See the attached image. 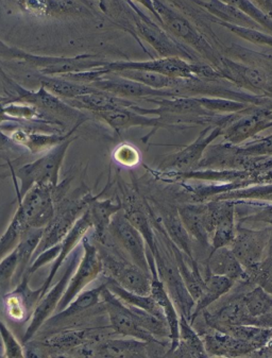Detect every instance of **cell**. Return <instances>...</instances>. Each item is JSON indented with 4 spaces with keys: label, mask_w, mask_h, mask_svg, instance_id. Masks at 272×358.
<instances>
[{
    "label": "cell",
    "mask_w": 272,
    "mask_h": 358,
    "mask_svg": "<svg viewBox=\"0 0 272 358\" xmlns=\"http://www.w3.org/2000/svg\"><path fill=\"white\" fill-rule=\"evenodd\" d=\"M269 59H271V60H272V57H269Z\"/></svg>",
    "instance_id": "52"
},
{
    "label": "cell",
    "mask_w": 272,
    "mask_h": 358,
    "mask_svg": "<svg viewBox=\"0 0 272 358\" xmlns=\"http://www.w3.org/2000/svg\"><path fill=\"white\" fill-rule=\"evenodd\" d=\"M252 212H248L245 216L239 217L241 222L247 224H266L272 226V203L251 206Z\"/></svg>",
    "instance_id": "48"
},
{
    "label": "cell",
    "mask_w": 272,
    "mask_h": 358,
    "mask_svg": "<svg viewBox=\"0 0 272 358\" xmlns=\"http://www.w3.org/2000/svg\"><path fill=\"white\" fill-rule=\"evenodd\" d=\"M92 228H93V222H92L91 216H90L89 210L87 208V210L83 213V216L80 217L77 222H76V224H73L69 234L59 243L60 245V252H59L57 259L51 264L50 271H49L46 280L43 282L42 286L40 287L41 298L44 296L45 292L50 287L51 283H52L53 280L56 278L61 266L66 262L67 257L75 250L77 245L81 243L83 237L90 232V230H92Z\"/></svg>",
    "instance_id": "25"
},
{
    "label": "cell",
    "mask_w": 272,
    "mask_h": 358,
    "mask_svg": "<svg viewBox=\"0 0 272 358\" xmlns=\"http://www.w3.org/2000/svg\"><path fill=\"white\" fill-rule=\"evenodd\" d=\"M96 116L102 122L111 127L116 132H122L133 127H147V128H178L166 118L150 117L143 115L131 108H120L110 111L96 112Z\"/></svg>",
    "instance_id": "24"
},
{
    "label": "cell",
    "mask_w": 272,
    "mask_h": 358,
    "mask_svg": "<svg viewBox=\"0 0 272 358\" xmlns=\"http://www.w3.org/2000/svg\"><path fill=\"white\" fill-rule=\"evenodd\" d=\"M106 283H102L98 287L93 289L83 290L80 292L69 306L52 315L40 329L50 331V329H60V327H71L73 323L77 322L85 313L89 312L92 308L101 303V292Z\"/></svg>",
    "instance_id": "23"
},
{
    "label": "cell",
    "mask_w": 272,
    "mask_h": 358,
    "mask_svg": "<svg viewBox=\"0 0 272 358\" xmlns=\"http://www.w3.org/2000/svg\"><path fill=\"white\" fill-rule=\"evenodd\" d=\"M17 208L28 228H46L56 213L55 187L36 184L17 199Z\"/></svg>",
    "instance_id": "10"
},
{
    "label": "cell",
    "mask_w": 272,
    "mask_h": 358,
    "mask_svg": "<svg viewBox=\"0 0 272 358\" xmlns=\"http://www.w3.org/2000/svg\"><path fill=\"white\" fill-rule=\"evenodd\" d=\"M214 69L217 79L228 80L241 89L257 94L272 92V80L268 73L269 71L261 67L249 66L224 57L220 64Z\"/></svg>",
    "instance_id": "12"
},
{
    "label": "cell",
    "mask_w": 272,
    "mask_h": 358,
    "mask_svg": "<svg viewBox=\"0 0 272 358\" xmlns=\"http://www.w3.org/2000/svg\"><path fill=\"white\" fill-rule=\"evenodd\" d=\"M83 122H78L67 134H57L56 132L52 134H45V133L38 132V131L30 130V129L18 128L17 126L13 128V130L9 133L11 140L20 147H24L27 150H29L32 155H38V153L47 152L52 149L53 147L58 146L61 143L64 142L69 137L73 134L78 127Z\"/></svg>",
    "instance_id": "27"
},
{
    "label": "cell",
    "mask_w": 272,
    "mask_h": 358,
    "mask_svg": "<svg viewBox=\"0 0 272 358\" xmlns=\"http://www.w3.org/2000/svg\"><path fill=\"white\" fill-rule=\"evenodd\" d=\"M76 137L71 135L64 142L53 147L47 151L43 157L32 163L24 164V166L18 169H14L10 164L9 171L11 176L20 181V188L17 189V199H20L30 188L36 184L50 185L56 187L59 184L60 169L65 159L67 150Z\"/></svg>",
    "instance_id": "2"
},
{
    "label": "cell",
    "mask_w": 272,
    "mask_h": 358,
    "mask_svg": "<svg viewBox=\"0 0 272 358\" xmlns=\"http://www.w3.org/2000/svg\"><path fill=\"white\" fill-rule=\"evenodd\" d=\"M208 208L210 247H230L236 234V206L234 202L222 201L210 203Z\"/></svg>",
    "instance_id": "18"
},
{
    "label": "cell",
    "mask_w": 272,
    "mask_h": 358,
    "mask_svg": "<svg viewBox=\"0 0 272 358\" xmlns=\"http://www.w3.org/2000/svg\"><path fill=\"white\" fill-rule=\"evenodd\" d=\"M157 14V22L176 40L192 49L196 55L217 67L224 57L208 42L201 31L187 17L167 5L163 0H151Z\"/></svg>",
    "instance_id": "1"
},
{
    "label": "cell",
    "mask_w": 272,
    "mask_h": 358,
    "mask_svg": "<svg viewBox=\"0 0 272 358\" xmlns=\"http://www.w3.org/2000/svg\"><path fill=\"white\" fill-rule=\"evenodd\" d=\"M18 259L15 249L0 261V296L3 298L14 286Z\"/></svg>",
    "instance_id": "44"
},
{
    "label": "cell",
    "mask_w": 272,
    "mask_h": 358,
    "mask_svg": "<svg viewBox=\"0 0 272 358\" xmlns=\"http://www.w3.org/2000/svg\"><path fill=\"white\" fill-rule=\"evenodd\" d=\"M20 148L22 147L16 145L9 134L3 130V127L0 126V151H18Z\"/></svg>",
    "instance_id": "50"
},
{
    "label": "cell",
    "mask_w": 272,
    "mask_h": 358,
    "mask_svg": "<svg viewBox=\"0 0 272 358\" xmlns=\"http://www.w3.org/2000/svg\"><path fill=\"white\" fill-rule=\"evenodd\" d=\"M18 5L36 16H47L60 13L69 9V5L62 0H16Z\"/></svg>",
    "instance_id": "43"
},
{
    "label": "cell",
    "mask_w": 272,
    "mask_h": 358,
    "mask_svg": "<svg viewBox=\"0 0 272 358\" xmlns=\"http://www.w3.org/2000/svg\"><path fill=\"white\" fill-rule=\"evenodd\" d=\"M102 263L104 279L111 280L124 289L134 294L149 296L151 292V275L134 265L132 262L122 259L117 253L108 250L106 245H97Z\"/></svg>",
    "instance_id": "3"
},
{
    "label": "cell",
    "mask_w": 272,
    "mask_h": 358,
    "mask_svg": "<svg viewBox=\"0 0 272 358\" xmlns=\"http://www.w3.org/2000/svg\"><path fill=\"white\" fill-rule=\"evenodd\" d=\"M28 227L24 224L22 213L16 208L15 214L10 222L9 227L0 237V261L7 257L10 252L15 249L24 232Z\"/></svg>",
    "instance_id": "42"
},
{
    "label": "cell",
    "mask_w": 272,
    "mask_h": 358,
    "mask_svg": "<svg viewBox=\"0 0 272 358\" xmlns=\"http://www.w3.org/2000/svg\"><path fill=\"white\" fill-rule=\"evenodd\" d=\"M178 213L190 237L203 248L210 245L206 206H184Z\"/></svg>",
    "instance_id": "33"
},
{
    "label": "cell",
    "mask_w": 272,
    "mask_h": 358,
    "mask_svg": "<svg viewBox=\"0 0 272 358\" xmlns=\"http://www.w3.org/2000/svg\"><path fill=\"white\" fill-rule=\"evenodd\" d=\"M81 255H83V253H81L80 249H78V250L75 249L73 251V255H71V259L67 264L66 269H65L60 281L57 282L55 285L50 286L49 289L45 292L44 296L38 301V306H36L31 317V322H30L29 327H27L26 333H24V338H22L24 345L32 341V338L38 334L43 324L56 313L59 303H60L61 299H62L63 294L66 290L69 280H71V275H73V271H75L76 267L79 263Z\"/></svg>",
    "instance_id": "9"
},
{
    "label": "cell",
    "mask_w": 272,
    "mask_h": 358,
    "mask_svg": "<svg viewBox=\"0 0 272 358\" xmlns=\"http://www.w3.org/2000/svg\"><path fill=\"white\" fill-rule=\"evenodd\" d=\"M90 85L99 91L106 92V93L111 94L116 97L124 98V99L177 97L169 90H155L142 85L140 82L127 79V78L115 75V73H106L96 81L92 82Z\"/></svg>",
    "instance_id": "17"
},
{
    "label": "cell",
    "mask_w": 272,
    "mask_h": 358,
    "mask_svg": "<svg viewBox=\"0 0 272 358\" xmlns=\"http://www.w3.org/2000/svg\"><path fill=\"white\" fill-rule=\"evenodd\" d=\"M188 1L206 10L210 15L216 20L228 22V24H236V26L264 30L257 22L241 11L238 8L224 3L222 0H188Z\"/></svg>",
    "instance_id": "31"
},
{
    "label": "cell",
    "mask_w": 272,
    "mask_h": 358,
    "mask_svg": "<svg viewBox=\"0 0 272 358\" xmlns=\"http://www.w3.org/2000/svg\"><path fill=\"white\" fill-rule=\"evenodd\" d=\"M241 301L245 323L259 327H272V296L261 286L255 285L252 289L243 294Z\"/></svg>",
    "instance_id": "26"
},
{
    "label": "cell",
    "mask_w": 272,
    "mask_h": 358,
    "mask_svg": "<svg viewBox=\"0 0 272 358\" xmlns=\"http://www.w3.org/2000/svg\"><path fill=\"white\" fill-rule=\"evenodd\" d=\"M91 196V194H85L78 199L69 200L64 198L57 202L55 216L43 230L42 238L34 253L32 261L43 251L58 245L65 238L78 219L87 210Z\"/></svg>",
    "instance_id": "6"
},
{
    "label": "cell",
    "mask_w": 272,
    "mask_h": 358,
    "mask_svg": "<svg viewBox=\"0 0 272 358\" xmlns=\"http://www.w3.org/2000/svg\"><path fill=\"white\" fill-rule=\"evenodd\" d=\"M165 347L164 343H147L140 339H101L97 343H87V356L94 357H147L150 350Z\"/></svg>",
    "instance_id": "20"
},
{
    "label": "cell",
    "mask_w": 272,
    "mask_h": 358,
    "mask_svg": "<svg viewBox=\"0 0 272 358\" xmlns=\"http://www.w3.org/2000/svg\"><path fill=\"white\" fill-rule=\"evenodd\" d=\"M152 257L157 265L159 280L164 284L178 312L190 320L195 306V300L188 292L177 265L169 257H165L164 251L159 249V245Z\"/></svg>",
    "instance_id": "13"
},
{
    "label": "cell",
    "mask_w": 272,
    "mask_h": 358,
    "mask_svg": "<svg viewBox=\"0 0 272 358\" xmlns=\"http://www.w3.org/2000/svg\"><path fill=\"white\" fill-rule=\"evenodd\" d=\"M235 282L229 278L208 274V277L204 278L203 289H202L199 298L196 300L189 322L193 324L200 313L203 312L222 296L229 294Z\"/></svg>",
    "instance_id": "34"
},
{
    "label": "cell",
    "mask_w": 272,
    "mask_h": 358,
    "mask_svg": "<svg viewBox=\"0 0 272 358\" xmlns=\"http://www.w3.org/2000/svg\"><path fill=\"white\" fill-rule=\"evenodd\" d=\"M0 73L6 79L8 85L16 92L18 95V100L20 101L27 102V103L31 104L36 106L43 113L53 114V115H60L62 117H67L69 120H83V113H80L77 108H73L69 104L65 103L62 101L61 98L57 97L52 93L45 89L44 87H41L38 92L27 91L24 87H20L17 83L12 81L11 79L7 77L3 71L0 69Z\"/></svg>",
    "instance_id": "21"
},
{
    "label": "cell",
    "mask_w": 272,
    "mask_h": 358,
    "mask_svg": "<svg viewBox=\"0 0 272 358\" xmlns=\"http://www.w3.org/2000/svg\"><path fill=\"white\" fill-rule=\"evenodd\" d=\"M1 56L26 61L27 64L36 67L45 76H61L64 73H81L104 66L106 63L98 60L94 55H81L75 58H56V57L34 56L18 49L3 47L0 49Z\"/></svg>",
    "instance_id": "7"
},
{
    "label": "cell",
    "mask_w": 272,
    "mask_h": 358,
    "mask_svg": "<svg viewBox=\"0 0 272 358\" xmlns=\"http://www.w3.org/2000/svg\"><path fill=\"white\" fill-rule=\"evenodd\" d=\"M129 6L134 12L135 31L141 38L148 43L162 58L178 57L189 62L199 63V58L193 50L176 40L163 27L149 18L140 8L128 0Z\"/></svg>",
    "instance_id": "4"
},
{
    "label": "cell",
    "mask_w": 272,
    "mask_h": 358,
    "mask_svg": "<svg viewBox=\"0 0 272 358\" xmlns=\"http://www.w3.org/2000/svg\"><path fill=\"white\" fill-rule=\"evenodd\" d=\"M114 159L120 165L133 167L138 165L141 161L140 152L132 145L122 144L114 150Z\"/></svg>",
    "instance_id": "49"
},
{
    "label": "cell",
    "mask_w": 272,
    "mask_h": 358,
    "mask_svg": "<svg viewBox=\"0 0 272 358\" xmlns=\"http://www.w3.org/2000/svg\"><path fill=\"white\" fill-rule=\"evenodd\" d=\"M106 287L111 290L118 299L122 301L127 306H134V308H141V310H147L159 318L165 319L164 314L162 312V308L159 304L155 302V299L149 296H142V294H134V292H128L120 287L117 284L114 283L111 280L106 279L104 281ZM166 321V320H165Z\"/></svg>",
    "instance_id": "40"
},
{
    "label": "cell",
    "mask_w": 272,
    "mask_h": 358,
    "mask_svg": "<svg viewBox=\"0 0 272 358\" xmlns=\"http://www.w3.org/2000/svg\"><path fill=\"white\" fill-rule=\"evenodd\" d=\"M262 12L272 20V0H251Z\"/></svg>",
    "instance_id": "51"
},
{
    "label": "cell",
    "mask_w": 272,
    "mask_h": 358,
    "mask_svg": "<svg viewBox=\"0 0 272 358\" xmlns=\"http://www.w3.org/2000/svg\"><path fill=\"white\" fill-rule=\"evenodd\" d=\"M249 282L261 286L272 296V255L263 261L248 273Z\"/></svg>",
    "instance_id": "46"
},
{
    "label": "cell",
    "mask_w": 272,
    "mask_h": 358,
    "mask_svg": "<svg viewBox=\"0 0 272 358\" xmlns=\"http://www.w3.org/2000/svg\"><path fill=\"white\" fill-rule=\"evenodd\" d=\"M120 212L122 210L112 218L108 228V238L102 245L117 248L124 252L127 259L151 275L146 243L138 229L129 222L124 213Z\"/></svg>",
    "instance_id": "5"
},
{
    "label": "cell",
    "mask_w": 272,
    "mask_h": 358,
    "mask_svg": "<svg viewBox=\"0 0 272 358\" xmlns=\"http://www.w3.org/2000/svg\"><path fill=\"white\" fill-rule=\"evenodd\" d=\"M269 237L268 230H252L241 227L237 228L230 249L241 262L247 274L263 261Z\"/></svg>",
    "instance_id": "15"
},
{
    "label": "cell",
    "mask_w": 272,
    "mask_h": 358,
    "mask_svg": "<svg viewBox=\"0 0 272 358\" xmlns=\"http://www.w3.org/2000/svg\"><path fill=\"white\" fill-rule=\"evenodd\" d=\"M150 294L162 308L169 325V352L167 355H171L179 345V312L159 277L151 278Z\"/></svg>",
    "instance_id": "30"
},
{
    "label": "cell",
    "mask_w": 272,
    "mask_h": 358,
    "mask_svg": "<svg viewBox=\"0 0 272 358\" xmlns=\"http://www.w3.org/2000/svg\"><path fill=\"white\" fill-rule=\"evenodd\" d=\"M272 127V112L267 110L253 111L252 106L236 114L224 128V140L232 145H239L257 133Z\"/></svg>",
    "instance_id": "19"
},
{
    "label": "cell",
    "mask_w": 272,
    "mask_h": 358,
    "mask_svg": "<svg viewBox=\"0 0 272 358\" xmlns=\"http://www.w3.org/2000/svg\"><path fill=\"white\" fill-rule=\"evenodd\" d=\"M208 274L229 278L236 282H249L248 274L230 247L213 249L208 259Z\"/></svg>",
    "instance_id": "29"
},
{
    "label": "cell",
    "mask_w": 272,
    "mask_h": 358,
    "mask_svg": "<svg viewBox=\"0 0 272 358\" xmlns=\"http://www.w3.org/2000/svg\"><path fill=\"white\" fill-rule=\"evenodd\" d=\"M224 127L226 126L224 124H208V127L200 133L195 142L166 157V159L162 162V169L176 171H188L193 169L199 165L200 159L208 145L216 140L217 137L222 135Z\"/></svg>",
    "instance_id": "16"
},
{
    "label": "cell",
    "mask_w": 272,
    "mask_h": 358,
    "mask_svg": "<svg viewBox=\"0 0 272 358\" xmlns=\"http://www.w3.org/2000/svg\"><path fill=\"white\" fill-rule=\"evenodd\" d=\"M202 341L208 356L235 357L251 355L253 352H257V350L249 343L220 331H215L212 334L206 335Z\"/></svg>",
    "instance_id": "32"
},
{
    "label": "cell",
    "mask_w": 272,
    "mask_h": 358,
    "mask_svg": "<svg viewBox=\"0 0 272 358\" xmlns=\"http://www.w3.org/2000/svg\"><path fill=\"white\" fill-rule=\"evenodd\" d=\"M0 336L3 339V357L18 358L26 356L22 343L3 320H0Z\"/></svg>",
    "instance_id": "47"
},
{
    "label": "cell",
    "mask_w": 272,
    "mask_h": 358,
    "mask_svg": "<svg viewBox=\"0 0 272 358\" xmlns=\"http://www.w3.org/2000/svg\"><path fill=\"white\" fill-rule=\"evenodd\" d=\"M167 238L177 245L189 259H195L193 252V239L188 234L178 212H166L162 216Z\"/></svg>",
    "instance_id": "35"
},
{
    "label": "cell",
    "mask_w": 272,
    "mask_h": 358,
    "mask_svg": "<svg viewBox=\"0 0 272 358\" xmlns=\"http://www.w3.org/2000/svg\"><path fill=\"white\" fill-rule=\"evenodd\" d=\"M122 210L120 199H99V196H91L89 201L90 216L93 222V237L96 243H106L108 238V228L111 224L112 218L116 213Z\"/></svg>",
    "instance_id": "28"
},
{
    "label": "cell",
    "mask_w": 272,
    "mask_h": 358,
    "mask_svg": "<svg viewBox=\"0 0 272 358\" xmlns=\"http://www.w3.org/2000/svg\"><path fill=\"white\" fill-rule=\"evenodd\" d=\"M41 83L45 89L48 90L57 97L64 99H73L79 96L87 95L96 91L92 85H80L78 82L71 81L64 78L52 77V76H43L40 78Z\"/></svg>",
    "instance_id": "39"
},
{
    "label": "cell",
    "mask_w": 272,
    "mask_h": 358,
    "mask_svg": "<svg viewBox=\"0 0 272 358\" xmlns=\"http://www.w3.org/2000/svg\"><path fill=\"white\" fill-rule=\"evenodd\" d=\"M222 1L238 8L241 11H243L249 17L252 18L255 22H257L265 31L272 34L271 18L262 12L251 0H222Z\"/></svg>",
    "instance_id": "45"
},
{
    "label": "cell",
    "mask_w": 272,
    "mask_h": 358,
    "mask_svg": "<svg viewBox=\"0 0 272 358\" xmlns=\"http://www.w3.org/2000/svg\"><path fill=\"white\" fill-rule=\"evenodd\" d=\"M101 303L108 316L110 329L114 334L140 339L147 343H163L138 324L131 308L108 289L106 285L102 289Z\"/></svg>",
    "instance_id": "8"
},
{
    "label": "cell",
    "mask_w": 272,
    "mask_h": 358,
    "mask_svg": "<svg viewBox=\"0 0 272 358\" xmlns=\"http://www.w3.org/2000/svg\"><path fill=\"white\" fill-rule=\"evenodd\" d=\"M206 18H208V22H214V24L224 27L227 30L234 34L235 36H239V38L251 43V44L272 48V34H269V32L264 31V30L252 29V28H247V27L228 24V22L216 20V18L210 15L208 12H206Z\"/></svg>",
    "instance_id": "41"
},
{
    "label": "cell",
    "mask_w": 272,
    "mask_h": 358,
    "mask_svg": "<svg viewBox=\"0 0 272 358\" xmlns=\"http://www.w3.org/2000/svg\"><path fill=\"white\" fill-rule=\"evenodd\" d=\"M81 243L83 255L80 257L79 263L69 280V285L59 303L56 313L64 310L80 292H83L87 285L95 281L102 273L101 259L97 245L92 243L87 236L83 237Z\"/></svg>",
    "instance_id": "11"
},
{
    "label": "cell",
    "mask_w": 272,
    "mask_h": 358,
    "mask_svg": "<svg viewBox=\"0 0 272 358\" xmlns=\"http://www.w3.org/2000/svg\"><path fill=\"white\" fill-rule=\"evenodd\" d=\"M220 332L227 333L235 338L249 343L257 350V352L263 349L272 337V327L255 324L229 325L220 329Z\"/></svg>",
    "instance_id": "38"
},
{
    "label": "cell",
    "mask_w": 272,
    "mask_h": 358,
    "mask_svg": "<svg viewBox=\"0 0 272 358\" xmlns=\"http://www.w3.org/2000/svg\"><path fill=\"white\" fill-rule=\"evenodd\" d=\"M171 355L208 356L201 337L189 320L181 314H179V345Z\"/></svg>",
    "instance_id": "36"
},
{
    "label": "cell",
    "mask_w": 272,
    "mask_h": 358,
    "mask_svg": "<svg viewBox=\"0 0 272 358\" xmlns=\"http://www.w3.org/2000/svg\"><path fill=\"white\" fill-rule=\"evenodd\" d=\"M103 338L101 329H77V327H64L45 331L44 338L34 345L45 348V351L57 352V355L66 356L76 348L97 343Z\"/></svg>",
    "instance_id": "14"
},
{
    "label": "cell",
    "mask_w": 272,
    "mask_h": 358,
    "mask_svg": "<svg viewBox=\"0 0 272 358\" xmlns=\"http://www.w3.org/2000/svg\"><path fill=\"white\" fill-rule=\"evenodd\" d=\"M111 73L122 76L127 79L134 80V81L140 82L142 85L155 90H169V91L179 89L183 85L184 80H186L169 77V76L162 75V73H155V71H140V69H124V71Z\"/></svg>",
    "instance_id": "37"
},
{
    "label": "cell",
    "mask_w": 272,
    "mask_h": 358,
    "mask_svg": "<svg viewBox=\"0 0 272 358\" xmlns=\"http://www.w3.org/2000/svg\"><path fill=\"white\" fill-rule=\"evenodd\" d=\"M30 277L31 275L26 272L15 288L1 298L6 315L15 322H24L31 319L41 299V288H30Z\"/></svg>",
    "instance_id": "22"
}]
</instances>
